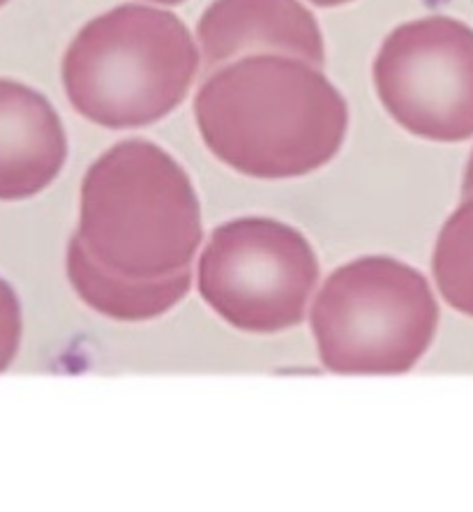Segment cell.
<instances>
[{"mask_svg":"<svg viewBox=\"0 0 473 512\" xmlns=\"http://www.w3.org/2000/svg\"><path fill=\"white\" fill-rule=\"evenodd\" d=\"M199 67V44L176 14L130 3L79 30L65 51L63 86L90 123L134 130L169 116Z\"/></svg>","mask_w":473,"mask_h":512,"instance_id":"obj_3","label":"cell"},{"mask_svg":"<svg viewBox=\"0 0 473 512\" xmlns=\"http://www.w3.org/2000/svg\"><path fill=\"white\" fill-rule=\"evenodd\" d=\"M199 134L217 160L261 180L300 178L340 153L349 107L321 67L245 56L208 74L194 97Z\"/></svg>","mask_w":473,"mask_h":512,"instance_id":"obj_1","label":"cell"},{"mask_svg":"<svg viewBox=\"0 0 473 512\" xmlns=\"http://www.w3.org/2000/svg\"><path fill=\"white\" fill-rule=\"evenodd\" d=\"M148 3H157V5H178L183 0H148Z\"/></svg>","mask_w":473,"mask_h":512,"instance_id":"obj_14","label":"cell"},{"mask_svg":"<svg viewBox=\"0 0 473 512\" xmlns=\"http://www.w3.org/2000/svg\"><path fill=\"white\" fill-rule=\"evenodd\" d=\"M384 109L414 137L460 143L473 137V28L450 17L397 26L374 58Z\"/></svg>","mask_w":473,"mask_h":512,"instance_id":"obj_6","label":"cell"},{"mask_svg":"<svg viewBox=\"0 0 473 512\" xmlns=\"http://www.w3.org/2000/svg\"><path fill=\"white\" fill-rule=\"evenodd\" d=\"M5 3H7V0H0V7H3V5H5Z\"/></svg>","mask_w":473,"mask_h":512,"instance_id":"obj_15","label":"cell"},{"mask_svg":"<svg viewBox=\"0 0 473 512\" xmlns=\"http://www.w3.org/2000/svg\"><path fill=\"white\" fill-rule=\"evenodd\" d=\"M310 326L321 365L335 374H404L439 330L430 282L390 256L344 263L321 284Z\"/></svg>","mask_w":473,"mask_h":512,"instance_id":"obj_4","label":"cell"},{"mask_svg":"<svg viewBox=\"0 0 473 512\" xmlns=\"http://www.w3.org/2000/svg\"><path fill=\"white\" fill-rule=\"evenodd\" d=\"M317 284L319 259L310 240L268 217H240L217 227L197 263L204 303L252 335L298 326Z\"/></svg>","mask_w":473,"mask_h":512,"instance_id":"obj_5","label":"cell"},{"mask_svg":"<svg viewBox=\"0 0 473 512\" xmlns=\"http://www.w3.org/2000/svg\"><path fill=\"white\" fill-rule=\"evenodd\" d=\"M432 277L441 298L473 319V197H464L439 231Z\"/></svg>","mask_w":473,"mask_h":512,"instance_id":"obj_10","label":"cell"},{"mask_svg":"<svg viewBox=\"0 0 473 512\" xmlns=\"http://www.w3.org/2000/svg\"><path fill=\"white\" fill-rule=\"evenodd\" d=\"M473 197V150L467 160V167H464V178H462V199Z\"/></svg>","mask_w":473,"mask_h":512,"instance_id":"obj_12","label":"cell"},{"mask_svg":"<svg viewBox=\"0 0 473 512\" xmlns=\"http://www.w3.org/2000/svg\"><path fill=\"white\" fill-rule=\"evenodd\" d=\"M74 236L114 273L176 275L192 268L204 240L197 190L164 148L120 141L86 171Z\"/></svg>","mask_w":473,"mask_h":512,"instance_id":"obj_2","label":"cell"},{"mask_svg":"<svg viewBox=\"0 0 473 512\" xmlns=\"http://www.w3.org/2000/svg\"><path fill=\"white\" fill-rule=\"evenodd\" d=\"M67 160V134L49 100L0 79V201H21L54 183Z\"/></svg>","mask_w":473,"mask_h":512,"instance_id":"obj_8","label":"cell"},{"mask_svg":"<svg viewBox=\"0 0 473 512\" xmlns=\"http://www.w3.org/2000/svg\"><path fill=\"white\" fill-rule=\"evenodd\" d=\"M65 268L77 296L90 310L114 321H153L174 310L192 289V268L155 280L127 277L102 266L77 236L67 245Z\"/></svg>","mask_w":473,"mask_h":512,"instance_id":"obj_9","label":"cell"},{"mask_svg":"<svg viewBox=\"0 0 473 512\" xmlns=\"http://www.w3.org/2000/svg\"><path fill=\"white\" fill-rule=\"evenodd\" d=\"M310 3L319 7H337V5H347L351 0H310Z\"/></svg>","mask_w":473,"mask_h":512,"instance_id":"obj_13","label":"cell"},{"mask_svg":"<svg viewBox=\"0 0 473 512\" xmlns=\"http://www.w3.org/2000/svg\"><path fill=\"white\" fill-rule=\"evenodd\" d=\"M21 305L17 293L0 277V372H5L17 358L21 344Z\"/></svg>","mask_w":473,"mask_h":512,"instance_id":"obj_11","label":"cell"},{"mask_svg":"<svg viewBox=\"0 0 473 512\" xmlns=\"http://www.w3.org/2000/svg\"><path fill=\"white\" fill-rule=\"evenodd\" d=\"M197 42L204 72L245 56H291L324 67L326 44L314 14L298 0H215L201 14Z\"/></svg>","mask_w":473,"mask_h":512,"instance_id":"obj_7","label":"cell"}]
</instances>
